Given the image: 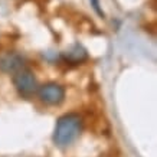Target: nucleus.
I'll return each instance as SVG.
<instances>
[{
	"label": "nucleus",
	"instance_id": "1",
	"mask_svg": "<svg viewBox=\"0 0 157 157\" xmlns=\"http://www.w3.org/2000/svg\"><path fill=\"white\" fill-rule=\"evenodd\" d=\"M82 131V118L78 114H65L56 121L53 141L59 147H67L75 141Z\"/></svg>",
	"mask_w": 157,
	"mask_h": 157
},
{
	"label": "nucleus",
	"instance_id": "2",
	"mask_svg": "<svg viewBox=\"0 0 157 157\" xmlns=\"http://www.w3.org/2000/svg\"><path fill=\"white\" fill-rule=\"evenodd\" d=\"M13 85L22 97H30L38 90L35 74L30 69H23V68L19 69L13 76Z\"/></svg>",
	"mask_w": 157,
	"mask_h": 157
},
{
	"label": "nucleus",
	"instance_id": "3",
	"mask_svg": "<svg viewBox=\"0 0 157 157\" xmlns=\"http://www.w3.org/2000/svg\"><path fill=\"white\" fill-rule=\"evenodd\" d=\"M39 98L46 105H59L65 100V90L59 84L49 82L39 88Z\"/></svg>",
	"mask_w": 157,
	"mask_h": 157
},
{
	"label": "nucleus",
	"instance_id": "4",
	"mask_svg": "<svg viewBox=\"0 0 157 157\" xmlns=\"http://www.w3.org/2000/svg\"><path fill=\"white\" fill-rule=\"evenodd\" d=\"M25 65V58L16 52H9L0 58V69L6 74H13L22 69Z\"/></svg>",
	"mask_w": 157,
	"mask_h": 157
},
{
	"label": "nucleus",
	"instance_id": "5",
	"mask_svg": "<svg viewBox=\"0 0 157 157\" xmlns=\"http://www.w3.org/2000/svg\"><path fill=\"white\" fill-rule=\"evenodd\" d=\"M86 58H88V52L79 43H75L71 49H68L67 52H63V59L68 63H71V65H78V63L85 61Z\"/></svg>",
	"mask_w": 157,
	"mask_h": 157
},
{
	"label": "nucleus",
	"instance_id": "6",
	"mask_svg": "<svg viewBox=\"0 0 157 157\" xmlns=\"http://www.w3.org/2000/svg\"><path fill=\"white\" fill-rule=\"evenodd\" d=\"M91 2V6H92V9L95 10V13L100 16V17H105L104 12H102V7H101V3L100 0H90Z\"/></svg>",
	"mask_w": 157,
	"mask_h": 157
}]
</instances>
